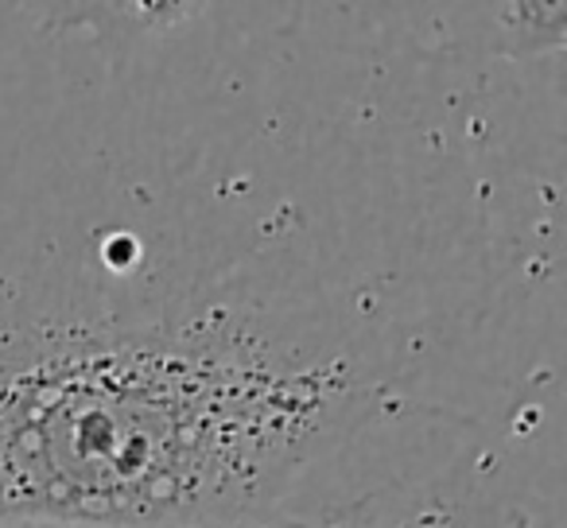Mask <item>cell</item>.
Instances as JSON below:
<instances>
[{"label": "cell", "mask_w": 567, "mask_h": 528, "mask_svg": "<svg viewBox=\"0 0 567 528\" xmlns=\"http://www.w3.org/2000/svg\"><path fill=\"white\" fill-rule=\"evenodd\" d=\"M350 385L218 342L0 354V513L86 528L252 517L347 416Z\"/></svg>", "instance_id": "6da1fadb"}, {"label": "cell", "mask_w": 567, "mask_h": 528, "mask_svg": "<svg viewBox=\"0 0 567 528\" xmlns=\"http://www.w3.org/2000/svg\"><path fill=\"white\" fill-rule=\"evenodd\" d=\"M494 28L502 51L509 55H540L556 51L567 32V4L548 0V4H502L494 9Z\"/></svg>", "instance_id": "7a4b0ae2"}, {"label": "cell", "mask_w": 567, "mask_h": 528, "mask_svg": "<svg viewBox=\"0 0 567 528\" xmlns=\"http://www.w3.org/2000/svg\"><path fill=\"white\" fill-rule=\"evenodd\" d=\"M198 528H292V525H272V520H257V517H229V520H214V525H198Z\"/></svg>", "instance_id": "3957f363"}]
</instances>
